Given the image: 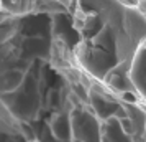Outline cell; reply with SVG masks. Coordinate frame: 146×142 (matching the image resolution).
<instances>
[{
    "label": "cell",
    "instance_id": "3957f363",
    "mask_svg": "<svg viewBox=\"0 0 146 142\" xmlns=\"http://www.w3.org/2000/svg\"><path fill=\"white\" fill-rule=\"evenodd\" d=\"M130 79L136 89L141 104H146V41L139 46L130 68Z\"/></svg>",
    "mask_w": 146,
    "mask_h": 142
},
{
    "label": "cell",
    "instance_id": "5b68a950",
    "mask_svg": "<svg viewBox=\"0 0 146 142\" xmlns=\"http://www.w3.org/2000/svg\"><path fill=\"white\" fill-rule=\"evenodd\" d=\"M136 5H138V8L143 12V15L146 17V0H138V3H136Z\"/></svg>",
    "mask_w": 146,
    "mask_h": 142
},
{
    "label": "cell",
    "instance_id": "9c48e42d",
    "mask_svg": "<svg viewBox=\"0 0 146 142\" xmlns=\"http://www.w3.org/2000/svg\"><path fill=\"white\" fill-rule=\"evenodd\" d=\"M33 142H41V141H38V139H36V141H33Z\"/></svg>",
    "mask_w": 146,
    "mask_h": 142
},
{
    "label": "cell",
    "instance_id": "ba28073f",
    "mask_svg": "<svg viewBox=\"0 0 146 142\" xmlns=\"http://www.w3.org/2000/svg\"><path fill=\"white\" fill-rule=\"evenodd\" d=\"M145 141H146V129H145Z\"/></svg>",
    "mask_w": 146,
    "mask_h": 142
},
{
    "label": "cell",
    "instance_id": "52a82bcc",
    "mask_svg": "<svg viewBox=\"0 0 146 142\" xmlns=\"http://www.w3.org/2000/svg\"><path fill=\"white\" fill-rule=\"evenodd\" d=\"M3 2H5V0H0V8H2V3H3Z\"/></svg>",
    "mask_w": 146,
    "mask_h": 142
},
{
    "label": "cell",
    "instance_id": "277c9868",
    "mask_svg": "<svg viewBox=\"0 0 146 142\" xmlns=\"http://www.w3.org/2000/svg\"><path fill=\"white\" fill-rule=\"evenodd\" d=\"M102 142H133V139L125 132L118 117H110L102 122Z\"/></svg>",
    "mask_w": 146,
    "mask_h": 142
},
{
    "label": "cell",
    "instance_id": "6da1fadb",
    "mask_svg": "<svg viewBox=\"0 0 146 142\" xmlns=\"http://www.w3.org/2000/svg\"><path fill=\"white\" fill-rule=\"evenodd\" d=\"M74 58L90 79L123 101L139 102L130 68L146 41V17L128 0H72Z\"/></svg>",
    "mask_w": 146,
    "mask_h": 142
},
{
    "label": "cell",
    "instance_id": "7a4b0ae2",
    "mask_svg": "<svg viewBox=\"0 0 146 142\" xmlns=\"http://www.w3.org/2000/svg\"><path fill=\"white\" fill-rule=\"evenodd\" d=\"M72 142H102V121L94 114L89 104H79L71 111Z\"/></svg>",
    "mask_w": 146,
    "mask_h": 142
},
{
    "label": "cell",
    "instance_id": "8992f818",
    "mask_svg": "<svg viewBox=\"0 0 146 142\" xmlns=\"http://www.w3.org/2000/svg\"><path fill=\"white\" fill-rule=\"evenodd\" d=\"M128 2H131V3H138V0H128Z\"/></svg>",
    "mask_w": 146,
    "mask_h": 142
}]
</instances>
